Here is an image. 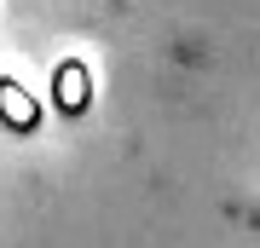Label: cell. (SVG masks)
I'll use <instances>...</instances> for the list:
<instances>
[{"label":"cell","instance_id":"6da1fadb","mask_svg":"<svg viewBox=\"0 0 260 248\" xmlns=\"http://www.w3.org/2000/svg\"><path fill=\"white\" fill-rule=\"evenodd\" d=\"M52 98L64 116H81L87 104H93V81H87V64H75V58H64V64L52 69Z\"/></svg>","mask_w":260,"mask_h":248},{"label":"cell","instance_id":"7a4b0ae2","mask_svg":"<svg viewBox=\"0 0 260 248\" xmlns=\"http://www.w3.org/2000/svg\"><path fill=\"white\" fill-rule=\"evenodd\" d=\"M0 104H6V127H18V133H29L35 127V104H29V92H18V81H0Z\"/></svg>","mask_w":260,"mask_h":248}]
</instances>
